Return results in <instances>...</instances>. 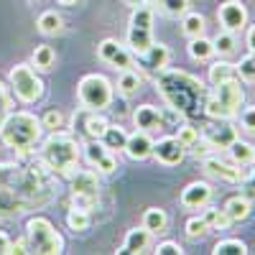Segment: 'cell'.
Wrapping results in <instances>:
<instances>
[{"instance_id":"24","label":"cell","mask_w":255,"mask_h":255,"mask_svg":"<svg viewBox=\"0 0 255 255\" xmlns=\"http://www.w3.org/2000/svg\"><path fill=\"white\" fill-rule=\"evenodd\" d=\"M227 212V217L232 222H245L250 215H253V199H248L245 194H235V197H230L222 207Z\"/></svg>"},{"instance_id":"16","label":"cell","mask_w":255,"mask_h":255,"mask_svg":"<svg viewBox=\"0 0 255 255\" xmlns=\"http://www.w3.org/2000/svg\"><path fill=\"white\" fill-rule=\"evenodd\" d=\"M108 125H110V123L105 120L97 110H87V108H82L79 113H74V128H79V133L84 135V140H87V138L100 140Z\"/></svg>"},{"instance_id":"10","label":"cell","mask_w":255,"mask_h":255,"mask_svg":"<svg viewBox=\"0 0 255 255\" xmlns=\"http://www.w3.org/2000/svg\"><path fill=\"white\" fill-rule=\"evenodd\" d=\"M82 153H84V158H87V163H90L92 168H97V174H113L115 168H118L115 153H113L102 140L87 138V140L82 143Z\"/></svg>"},{"instance_id":"15","label":"cell","mask_w":255,"mask_h":255,"mask_svg":"<svg viewBox=\"0 0 255 255\" xmlns=\"http://www.w3.org/2000/svg\"><path fill=\"white\" fill-rule=\"evenodd\" d=\"M217 18H220L225 31L238 33L248 23V10H245V5L240 3V0H225V3L220 5V10H217Z\"/></svg>"},{"instance_id":"21","label":"cell","mask_w":255,"mask_h":255,"mask_svg":"<svg viewBox=\"0 0 255 255\" xmlns=\"http://www.w3.org/2000/svg\"><path fill=\"white\" fill-rule=\"evenodd\" d=\"M168 59H171V51H168V46L156 44V41H153V46L148 49L143 56H138V61L143 64V69H145V72H151V74L166 69V67H168Z\"/></svg>"},{"instance_id":"9","label":"cell","mask_w":255,"mask_h":255,"mask_svg":"<svg viewBox=\"0 0 255 255\" xmlns=\"http://www.w3.org/2000/svg\"><path fill=\"white\" fill-rule=\"evenodd\" d=\"M72 186V207L92 212L100 199V174L97 171H74L69 174Z\"/></svg>"},{"instance_id":"29","label":"cell","mask_w":255,"mask_h":255,"mask_svg":"<svg viewBox=\"0 0 255 255\" xmlns=\"http://www.w3.org/2000/svg\"><path fill=\"white\" fill-rule=\"evenodd\" d=\"M209 84L215 87V84H220V82H227V79H235L238 77V72H235V64H230V61H225V59H217L215 64L209 67Z\"/></svg>"},{"instance_id":"25","label":"cell","mask_w":255,"mask_h":255,"mask_svg":"<svg viewBox=\"0 0 255 255\" xmlns=\"http://www.w3.org/2000/svg\"><path fill=\"white\" fill-rule=\"evenodd\" d=\"M143 227L151 232V235H161V232H166L168 230V215H166V209L148 207L143 212Z\"/></svg>"},{"instance_id":"19","label":"cell","mask_w":255,"mask_h":255,"mask_svg":"<svg viewBox=\"0 0 255 255\" xmlns=\"http://www.w3.org/2000/svg\"><path fill=\"white\" fill-rule=\"evenodd\" d=\"M179 202L186 207V209H202L212 202V186L207 181H191L184 186Z\"/></svg>"},{"instance_id":"11","label":"cell","mask_w":255,"mask_h":255,"mask_svg":"<svg viewBox=\"0 0 255 255\" xmlns=\"http://www.w3.org/2000/svg\"><path fill=\"white\" fill-rule=\"evenodd\" d=\"M202 133V140L212 148V151H227L230 143L238 138V128L230 120H212Z\"/></svg>"},{"instance_id":"32","label":"cell","mask_w":255,"mask_h":255,"mask_svg":"<svg viewBox=\"0 0 255 255\" xmlns=\"http://www.w3.org/2000/svg\"><path fill=\"white\" fill-rule=\"evenodd\" d=\"M204 209V222L209 225V230H230V225H232V220L227 217V212L225 209H220V207H202Z\"/></svg>"},{"instance_id":"22","label":"cell","mask_w":255,"mask_h":255,"mask_svg":"<svg viewBox=\"0 0 255 255\" xmlns=\"http://www.w3.org/2000/svg\"><path fill=\"white\" fill-rule=\"evenodd\" d=\"M133 125L138 128V130H161L163 128V120H161V110L153 108V105H140V108H135L133 113Z\"/></svg>"},{"instance_id":"23","label":"cell","mask_w":255,"mask_h":255,"mask_svg":"<svg viewBox=\"0 0 255 255\" xmlns=\"http://www.w3.org/2000/svg\"><path fill=\"white\" fill-rule=\"evenodd\" d=\"M151 46H153V28L128 23V49L133 51V56H143Z\"/></svg>"},{"instance_id":"44","label":"cell","mask_w":255,"mask_h":255,"mask_svg":"<svg viewBox=\"0 0 255 255\" xmlns=\"http://www.w3.org/2000/svg\"><path fill=\"white\" fill-rule=\"evenodd\" d=\"M153 253L156 255H184V248L179 243H174V240H166V243H158Z\"/></svg>"},{"instance_id":"5","label":"cell","mask_w":255,"mask_h":255,"mask_svg":"<svg viewBox=\"0 0 255 255\" xmlns=\"http://www.w3.org/2000/svg\"><path fill=\"white\" fill-rule=\"evenodd\" d=\"M245 102V90L240 79H227L215 84V90L209 92L207 102H204V115L209 120H232Z\"/></svg>"},{"instance_id":"20","label":"cell","mask_w":255,"mask_h":255,"mask_svg":"<svg viewBox=\"0 0 255 255\" xmlns=\"http://www.w3.org/2000/svg\"><path fill=\"white\" fill-rule=\"evenodd\" d=\"M148 245H151V232L140 225V227L128 230V235H125L120 250H115V253H120V255H135V253H145Z\"/></svg>"},{"instance_id":"7","label":"cell","mask_w":255,"mask_h":255,"mask_svg":"<svg viewBox=\"0 0 255 255\" xmlns=\"http://www.w3.org/2000/svg\"><path fill=\"white\" fill-rule=\"evenodd\" d=\"M79 105L87 110H108L115 100V87L105 74H84L77 84Z\"/></svg>"},{"instance_id":"42","label":"cell","mask_w":255,"mask_h":255,"mask_svg":"<svg viewBox=\"0 0 255 255\" xmlns=\"http://www.w3.org/2000/svg\"><path fill=\"white\" fill-rule=\"evenodd\" d=\"M207 232H209V225L204 222V217H191L186 222V238L189 240H202Z\"/></svg>"},{"instance_id":"14","label":"cell","mask_w":255,"mask_h":255,"mask_svg":"<svg viewBox=\"0 0 255 255\" xmlns=\"http://www.w3.org/2000/svg\"><path fill=\"white\" fill-rule=\"evenodd\" d=\"M151 156L163 166H179L186 158V148L176 140V135H166L161 140H153V153Z\"/></svg>"},{"instance_id":"45","label":"cell","mask_w":255,"mask_h":255,"mask_svg":"<svg viewBox=\"0 0 255 255\" xmlns=\"http://www.w3.org/2000/svg\"><path fill=\"white\" fill-rule=\"evenodd\" d=\"M10 113V92L3 82H0V128H3V120L5 115Z\"/></svg>"},{"instance_id":"31","label":"cell","mask_w":255,"mask_h":255,"mask_svg":"<svg viewBox=\"0 0 255 255\" xmlns=\"http://www.w3.org/2000/svg\"><path fill=\"white\" fill-rule=\"evenodd\" d=\"M227 153L232 158V163H238V166H245V163H253V145L248 140H240V135L230 143L227 148Z\"/></svg>"},{"instance_id":"48","label":"cell","mask_w":255,"mask_h":255,"mask_svg":"<svg viewBox=\"0 0 255 255\" xmlns=\"http://www.w3.org/2000/svg\"><path fill=\"white\" fill-rule=\"evenodd\" d=\"M28 253V243H26V238H20V240H10V248H8V255H26Z\"/></svg>"},{"instance_id":"30","label":"cell","mask_w":255,"mask_h":255,"mask_svg":"<svg viewBox=\"0 0 255 255\" xmlns=\"http://www.w3.org/2000/svg\"><path fill=\"white\" fill-rule=\"evenodd\" d=\"M105 145L110 148L113 153H120L123 148H125V143H128V133L123 130L120 125H108L105 128V133H102V138H100Z\"/></svg>"},{"instance_id":"8","label":"cell","mask_w":255,"mask_h":255,"mask_svg":"<svg viewBox=\"0 0 255 255\" xmlns=\"http://www.w3.org/2000/svg\"><path fill=\"white\" fill-rule=\"evenodd\" d=\"M8 82H10V92L23 105H33L44 97V79L36 74L33 64H15L8 74Z\"/></svg>"},{"instance_id":"54","label":"cell","mask_w":255,"mask_h":255,"mask_svg":"<svg viewBox=\"0 0 255 255\" xmlns=\"http://www.w3.org/2000/svg\"><path fill=\"white\" fill-rule=\"evenodd\" d=\"M253 161H255V145H253Z\"/></svg>"},{"instance_id":"38","label":"cell","mask_w":255,"mask_h":255,"mask_svg":"<svg viewBox=\"0 0 255 255\" xmlns=\"http://www.w3.org/2000/svg\"><path fill=\"white\" fill-rule=\"evenodd\" d=\"M215 54H220V56H230L232 51H235V46H238V41H235V33H230V31H222V33H217L215 36Z\"/></svg>"},{"instance_id":"2","label":"cell","mask_w":255,"mask_h":255,"mask_svg":"<svg viewBox=\"0 0 255 255\" xmlns=\"http://www.w3.org/2000/svg\"><path fill=\"white\" fill-rule=\"evenodd\" d=\"M56 174L41 161V158H28L23 168L15 166L13 176L8 184L15 186V191L26 202V212L31 209H44L56 199Z\"/></svg>"},{"instance_id":"6","label":"cell","mask_w":255,"mask_h":255,"mask_svg":"<svg viewBox=\"0 0 255 255\" xmlns=\"http://www.w3.org/2000/svg\"><path fill=\"white\" fill-rule=\"evenodd\" d=\"M26 243H28V253H38V255L64 253V238L59 235L54 222L38 215L26 222Z\"/></svg>"},{"instance_id":"53","label":"cell","mask_w":255,"mask_h":255,"mask_svg":"<svg viewBox=\"0 0 255 255\" xmlns=\"http://www.w3.org/2000/svg\"><path fill=\"white\" fill-rule=\"evenodd\" d=\"M125 3L135 8V5H145V3H151V0H125Z\"/></svg>"},{"instance_id":"13","label":"cell","mask_w":255,"mask_h":255,"mask_svg":"<svg viewBox=\"0 0 255 255\" xmlns=\"http://www.w3.org/2000/svg\"><path fill=\"white\" fill-rule=\"evenodd\" d=\"M97 56L105 61V64H110V67L115 69H133V51L130 49H125L120 41L115 38H105L97 44Z\"/></svg>"},{"instance_id":"3","label":"cell","mask_w":255,"mask_h":255,"mask_svg":"<svg viewBox=\"0 0 255 255\" xmlns=\"http://www.w3.org/2000/svg\"><path fill=\"white\" fill-rule=\"evenodd\" d=\"M41 135H44L41 118L26 110H18V113L10 110L3 120V128H0V140L23 158H28L36 151V145L41 143Z\"/></svg>"},{"instance_id":"4","label":"cell","mask_w":255,"mask_h":255,"mask_svg":"<svg viewBox=\"0 0 255 255\" xmlns=\"http://www.w3.org/2000/svg\"><path fill=\"white\" fill-rule=\"evenodd\" d=\"M82 156V143L77 140V135L67 133V130H56L51 133L44 145H41V161H44L54 174L59 176H69Z\"/></svg>"},{"instance_id":"40","label":"cell","mask_w":255,"mask_h":255,"mask_svg":"<svg viewBox=\"0 0 255 255\" xmlns=\"http://www.w3.org/2000/svg\"><path fill=\"white\" fill-rule=\"evenodd\" d=\"M41 125H44V130H49V133L64 130V113L61 110H46L44 118H41Z\"/></svg>"},{"instance_id":"28","label":"cell","mask_w":255,"mask_h":255,"mask_svg":"<svg viewBox=\"0 0 255 255\" xmlns=\"http://www.w3.org/2000/svg\"><path fill=\"white\" fill-rule=\"evenodd\" d=\"M189 56L194 59V61H207V59L215 56V44H212L209 38H204V33L202 36H194V38L189 41Z\"/></svg>"},{"instance_id":"34","label":"cell","mask_w":255,"mask_h":255,"mask_svg":"<svg viewBox=\"0 0 255 255\" xmlns=\"http://www.w3.org/2000/svg\"><path fill=\"white\" fill-rule=\"evenodd\" d=\"M204 15H199V13H184L181 15V31H184V36H189V38H194V36H202L204 33Z\"/></svg>"},{"instance_id":"26","label":"cell","mask_w":255,"mask_h":255,"mask_svg":"<svg viewBox=\"0 0 255 255\" xmlns=\"http://www.w3.org/2000/svg\"><path fill=\"white\" fill-rule=\"evenodd\" d=\"M140 84H143V77L135 69H123L120 77H118V92L123 97H130L140 90Z\"/></svg>"},{"instance_id":"51","label":"cell","mask_w":255,"mask_h":255,"mask_svg":"<svg viewBox=\"0 0 255 255\" xmlns=\"http://www.w3.org/2000/svg\"><path fill=\"white\" fill-rule=\"evenodd\" d=\"M248 49H250V54H255V26L248 28Z\"/></svg>"},{"instance_id":"1","label":"cell","mask_w":255,"mask_h":255,"mask_svg":"<svg viewBox=\"0 0 255 255\" xmlns=\"http://www.w3.org/2000/svg\"><path fill=\"white\" fill-rule=\"evenodd\" d=\"M153 84L166 100V105L176 108L184 118H197L204 115V102L209 97V90L204 87V82L191 77L179 69H161L153 74Z\"/></svg>"},{"instance_id":"33","label":"cell","mask_w":255,"mask_h":255,"mask_svg":"<svg viewBox=\"0 0 255 255\" xmlns=\"http://www.w3.org/2000/svg\"><path fill=\"white\" fill-rule=\"evenodd\" d=\"M54 61H56V54H54V49H51V46L41 44V46H36V49H33L31 64H33V67H36L38 72H49V69H54Z\"/></svg>"},{"instance_id":"47","label":"cell","mask_w":255,"mask_h":255,"mask_svg":"<svg viewBox=\"0 0 255 255\" xmlns=\"http://www.w3.org/2000/svg\"><path fill=\"white\" fill-rule=\"evenodd\" d=\"M240 184H243V191H240V194H245L248 199H255V171H253L250 176H245Z\"/></svg>"},{"instance_id":"12","label":"cell","mask_w":255,"mask_h":255,"mask_svg":"<svg viewBox=\"0 0 255 255\" xmlns=\"http://www.w3.org/2000/svg\"><path fill=\"white\" fill-rule=\"evenodd\" d=\"M202 171L209 176V179H217L222 184H240L245 179L243 168L238 163H227L222 161L220 156H204L202 158Z\"/></svg>"},{"instance_id":"37","label":"cell","mask_w":255,"mask_h":255,"mask_svg":"<svg viewBox=\"0 0 255 255\" xmlns=\"http://www.w3.org/2000/svg\"><path fill=\"white\" fill-rule=\"evenodd\" d=\"M199 138H202V133H199V128H194V125L181 123V125L176 128V140L186 148V151H189L191 145H197V143H199Z\"/></svg>"},{"instance_id":"43","label":"cell","mask_w":255,"mask_h":255,"mask_svg":"<svg viewBox=\"0 0 255 255\" xmlns=\"http://www.w3.org/2000/svg\"><path fill=\"white\" fill-rule=\"evenodd\" d=\"M158 5L163 8V13H166V15H174V18H179V15L189 13V0H161Z\"/></svg>"},{"instance_id":"35","label":"cell","mask_w":255,"mask_h":255,"mask_svg":"<svg viewBox=\"0 0 255 255\" xmlns=\"http://www.w3.org/2000/svg\"><path fill=\"white\" fill-rule=\"evenodd\" d=\"M67 225H69V230H74V232H87L90 225H92V217H90L87 209L72 207V209L67 212Z\"/></svg>"},{"instance_id":"49","label":"cell","mask_w":255,"mask_h":255,"mask_svg":"<svg viewBox=\"0 0 255 255\" xmlns=\"http://www.w3.org/2000/svg\"><path fill=\"white\" fill-rule=\"evenodd\" d=\"M13 171H15L13 163H3V161H0V181H8L13 176Z\"/></svg>"},{"instance_id":"52","label":"cell","mask_w":255,"mask_h":255,"mask_svg":"<svg viewBox=\"0 0 255 255\" xmlns=\"http://www.w3.org/2000/svg\"><path fill=\"white\" fill-rule=\"evenodd\" d=\"M56 3H59V5H64V8H72V5H77V3H79V0H56Z\"/></svg>"},{"instance_id":"36","label":"cell","mask_w":255,"mask_h":255,"mask_svg":"<svg viewBox=\"0 0 255 255\" xmlns=\"http://www.w3.org/2000/svg\"><path fill=\"white\" fill-rule=\"evenodd\" d=\"M248 245L238 238H230V240H220L215 248H212V255H245Z\"/></svg>"},{"instance_id":"46","label":"cell","mask_w":255,"mask_h":255,"mask_svg":"<svg viewBox=\"0 0 255 255\" xmlns=\"http://www.w3.org/2000/svg\"><path fill=\"white\" fill-rule=\"evenodd\" d=\"M240 123H243L245 130H253L255 133V108H245L240 113Z\"/></svg>"},{"instance_id":"18","label":"cell","mask_w":255,"mask_h":255,"mask_svg":"<svg viewBox=\"0 0 255 255\" xmlns=\"http://www.w3.org/2000/svg\"><path fill=\"white\" fill-rule=\"evenodd\" d=\"M123 153L130 158V161H145V158H151L153 153V138L151 133H145V130H135L128 135V143L123 148Z\"/></svg>"},{"instance_id":"50","label":"cell","mask_w":255,"mask_h":255,"mask_svg":"<svg viewBox=\"0 0 255 255\" xmlns=\"http://www.w3.org/2000/svg\"><path fill=\"white\" fill-rule=\"evenodd\" d=\"M8 248H10V238H8V232L0 230V255H8Z\"/></svg>"},{"instance_id":"41","label":"cell","mask_w":255,"mask_h":255,"mask_svg":"<svg viewBox=\"0 0 255 255\" xmlns=\"http://www.w3.org/2000/svg\"><path fill=\"white\" fill-rule=\"evenodd\" d=\"M161 110V120H163V128H171V130H176V128L186 120L176 108H171V105H163V108H158Z\"/></svg>"},{"instance_id":"39","label":"cell","mask_w":255,"mask_h":255,"mask_svg":"<svg viewBox=\"0 0 255 255\" xmlns=\"http://www.w3.org/2000/svg\"><path fill=\"white\" fill-rule=\"evenodd\" d=\"M235 72H238V79H243V82H248V84H255V54L243 56V59L235 64Z\"/></svg>"},{"instance_id":"17","label":"cell","mask_w":255,"mask_h":255,"mask_svg":"<svg viewBox=\"0 0 255 255\" xmlns=\"http://www.w3.org/2000/svg\"><path fill=\"white\" fill-rule=\"evenodd\" d=\"M23 212H26V202L15 191V186L8 181H0V220H15Z\"/></svg>"},{"instance_id":"27","label":"cell","mask_w":255,"mask_h":255,"mask_svg":"<svg viewBox=\"0 0 255 255\" xmlns=\"http://www.w3.org/2000/svg\"><path fill=\"white\" fill-rule=\"evenodd\" d=\"M38 31L44 33V36H56L64 31V18L56 13V10H44L38 15Z\"/></svg>"}]
</instances>
